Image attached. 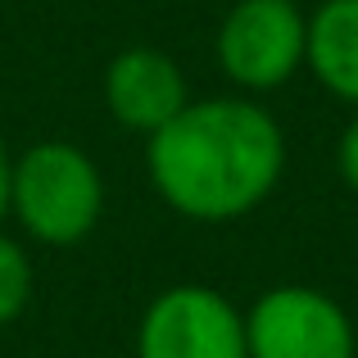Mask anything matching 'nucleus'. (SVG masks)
I'll return each mask as SVG.
<instances>
[{"instance_id":"6e6552de","label":"nucleus","mask_w":358,"mask_h":358,"mask_svg":"<svg viewBox=\"0 0 358 358\" xmlns=\"http://www.w3.org/2000/svg\"><path fill=\"white\" fill-rule=\"evenodd\" d=\"M32 299V259L18 241L0 236V327H9Z\"/></svg>"},{"instance_id":"1a4fd4ad","label":"nucleus","mask_w":358,"mask_h":358,"mask_svg":"<svg viewBox=\"0 0 358 358\" xmlns=\"http://www.w3.org/2000/svg\"><path fill=\"white\" fill-rule=\"evenodd\" d=\"M336 173H341V182L350 186V191H358V109H354V118L345 122L341 141H336Z\"/></svg>"},{"instance_id":"423d86ee","label":"nucleus","mask_w":358,"mask_h":358,"mask_svg":"<svg viewBox=\"0 0 358 358\" xmlns=\"http://www.w3.org/2000/svg\"><path fill=\"white\" fill-rule=\"evenodd\" d=\"M186 100L191 91L177 59L155 45H127L105 69V109L136 136H155Z\"/></svg>"},{"instance_id":"0eeeda50","label":"nucleus","mask_w":358,"mask_h":358,"mask_svg":"<svg viewBox=\"0 0 358 358\" xmlns=\"http://www.w3.org/2000/svg\"><path fill=\"white\" fill-rule=\"evenodd\" d=\"M304 69L336 100L358 109V0H322L308 14Z\"/></svg>"},{"instance_id":"9d476101","label":"nucleus","mask_w":358,"mask_h":358,"mask_svg":"<svg viewBox=\"0 0 358 358\" xmlns=\"http://www.w3.org/2000/svg\"><path fill=\"white\" fill-rule=\"evenodd\" d=\"M9 173H14V155H9L5 136H0V222L9 218Z\"/></svg>"},{"instance_id":"f257e3e1","label":"nucleus","mask_w":358,"mask_h":358,"mask_svg":"<svg viewBox=\"0 0 358 358\" xmlns=\"http://www.w3.org/2000/svg\"><path fill=\"white\" fill-rule=\"evenodd\" d=\"M145 168L173 213L191 222H236L277 191L286 136L268 109L245 96L186 100L145 136Z\"/></svg>"},{"instance_id":"39448f33","label":"nucleus","mask_w":358,"mask_h":358,"mask_svg":"<svg viewBox=\"0 0 358 358\" xmlns=\"http://www.w3.org/2000/svg\"><path fill=\"white\" fill-rule=\"evenodd\" d=\"M136 358H250L245 313L200 281L168 286L141 313Z\"/></svg>"},{"instance_id":"f03ea898","label":"nucleus","mask_w":358,"mask_h":358,"mask_svg":"<svg viewBox=\"0 0 358 358\" xmlns=\"http://www.w3.org/2000/svg\"><path fill=\"white\" fill-rule=\"evenodd\" d=\"M9 213L41 245H78L105 213V182L96 159L73 141H36L14 159Z\"/></svg>"},{"instance_id":"20e7f679","label":"nucleus","mask_w":358,"mask_h":358,"mask_svg":"<svg viewBox=\"0 0 358 358\" xmlns=\"http://www.w3.org/2000/svg\"><path fill=\"white\" fill-rule=\"evenodd\" d=\"M245 350L250 358H354V322L327 290L272 286L245 313Z\"/></svg>"},{"instance_id":"7ed1b4c3","label":"nucleus","mask_w":358,"mask_h":358,"mask_svg":"<svg viewBox=\"0 0 358 358\" xmlns=\"http://www.w3.org/2000/svg\"><path fill=\"white\" fill-rule=\"evenodd\" d=\"M213 45L241 91H277L308 59V14L295 0H236Z\"/></svg>"}]
</instances>
